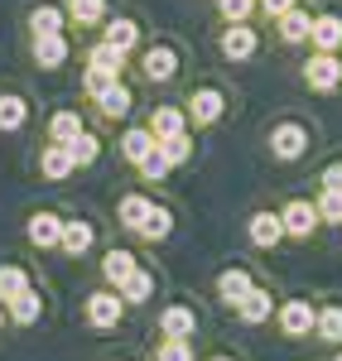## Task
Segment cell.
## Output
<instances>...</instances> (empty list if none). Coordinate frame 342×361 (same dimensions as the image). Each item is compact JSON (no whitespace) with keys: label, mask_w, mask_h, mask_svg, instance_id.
<instances>
[{"label":"cell","mask_w":342,"mask_h":361,"mask_svg":"<svg viewBox=\"0 0 342 361\" xmlns=\"http://www.w3.org/2000/svg\"><path fill=\"white\" fill-rule=\"evenodd\" d=\"M280 222H285V236H294V241H309L318 226V207L309 202V197H289L285 207H280Z\"/></svg>","instance_id":"4"},{"label":"cell","mask_w":342,"mask_h":361,"mask_svg":"<svg viewBox=\"0 0 342 361\" xmlns=\"http://www.w3.org/2000/svg\"><path fill=\"white\" fill-rule=\"evenodd\" d=\"M265 145H270V159L294 164V159L309 154V126H304V121H275L270 135H265Z\"/></svg>","instance_id":"1"},{"label":"cell","mask_w":342,"mask_h":361,"mask_svg":"<svg viewBox=\"0 0 342 361\" xmlns=\"http://www.w3.org/2000/svg\"><path fill=\"white\" fill-rule=\"evenodd\" d=\"M275 25H280V39H285V44H309V29H314V15L294 5V10H289V15H280Z\"/></svg>","instance_id":"29"},{"label":"cell","mask_w":342,"mask_h":361,"mask_svg":"<svg viewBox=\"0 0 342 361\" xmlns=\"http://www.w3.org/2000/svg\"><path fill=\"white\" fill-rule=\"evenodd\" d=\"M299 0H256V10L265 15V20H280V15H289Z\"/></svg>","instance_id":"41"},{"label":"cell","mask_w":342,"mask_h":361,"mask_svg":"<svg viewBox=\"0 0 342 361\" xmlns=\"http://www.w3.org/2000/svg\"><path fill=\"white\" fill-rule=\"evenodd\" d=\"M87 68H97V73H111V78H126V58L106 49V44H97L92 54H87Z\"/></svg>","instance_id":"33"},{"label":"cell","mask_w":342,"mask_h":361,"mask_svg":"<svg viewBox=\"0 0 342 361\" xmlns=\"http://www.w3.org/2000/svg\"><path fill=\"white\" fill-rule=\"evenodd\" d=\"M0 328H5V304H0Z\"/></svg>","instance_id":"43"},{"label":"cell","mask_w":342,"mask_h":361,"mask_svg":"<svg viewBox=\"0 0 342 361\" xmlns=\"http://www.w3.org/2000/svg\"><path fill=\"white\" fill-rule=\"evenodd\" d=\"M212 361H231V357H212Z\"/></svg>","instance_id":"44"},{"label":"cell","mask_w":342,"mask_h":361,"mask_svg":"<svg viewBox=\"0 0 342 361\" xmlns=\"http://www.w3.org/2000/svg\"><path fill=\"white\" fill-rule=\"evenodd\" d=\"M314 207H318V222H333V226H342V193H323L314 197Z\"/></svg>","instance_id":"38"},{"label":"cell","mask_w":342,"mask_h":361,"mask_svg":"<svg viewBox=\"0 0 342 361\" xmlns=\"http://www.w3.org/2000/svg\"><path fill=\"white\" fill-rule=\"evenodd\" d=\"M130 106H135V92L126 87V78H121V82H111L102 97H97V116H102V121H126V116H130Z\"/></svg>","instance_id":"15"},{"label":"cell","mask_w":342,"mask_h":361,"mask_svg":"<svg viewBox=\"0 0 342 361\" xmlns=\"http://www.w3.org/2000/svg\"><path fill=\"white\" fill-rule=\"evenodd\" d=\"M304 82H309V92H338L342 87V58L338 54H314L304 63Z\"/></svg>","instance_id":"6"},{"label":"cell","mask_w":342,"mask_h":361,"mask_svg":"<svg viewBox=\"0 0 342 361\" xmlns=\"http://www.w3.org/2000/svg\"><path fill=\"white\" fill-rule=\"evenodd\" d=\"M145 130L154 135V145H159V140H173V135H188V111H183V106H154V116H149Z\"/></svg>","instance_id":"16"},{"label":"cell","mask_w":342,"mask_h":361,"mask_svg":"<svg viewBox=\"0 0 342 361\" xmlns=\"http://www.w3.org/2000/svg\"><path fill=\"white\" fill-rule=\"evenodd\" d=\"M149 154H154V135H149L145 126H135V130L121 135V159H126V164H145Z\"/></svg>","instance_id":"26"},{"label":"cell","mask_w":342,"mask_h":361,"mask_svg":"<svg viewBox=\"0 0 342 361\" xmlns=\"http://www.w3.org/2000/svg\"><path fill=\"white\" fill-rule=\"evenodd\" d=\"M68 154H73V169H92L102 159V140L92 135V130H83L78 140H68Z\"/></svg>","instance_id":"31"},{"label":"cell","mask_w":342,"mask_h":361,"mask_svg":"<svg viewBox=\"0 0 342 361\" xmlns=\"http://www.w3.org/2000/svg\"><path fill=\"white\" fill-rule=\"evenodd\" d=\"M92 246H97V231H92V222H83V217H68V222H63V241H58V250H63V255H87Z\"/></svg>","instance_id":"19"},{"label":"cell","mask_w":342,"mask_h":361,"mask_svg":"<svg viewBox=\"0 0 342 361\" xmlns=\"http://www.w3.org/2000/svg\"><path fill=\"white\" fill-rule=\"evenodd\" d=\"M314 333L323 337V342H342V308H338V304L318 308V323H314Z\"/></svg>","instance_id":"36"},{"label":"cell","mask_w":342,"mask_h":361,"mask_svg":"<svg viewBox=\"0 0 342 361\" xmlns=\"http://www.w3.org/2000/svg\"><path fill=\"white\" fill-rule=\"evenodd\" d=\"M217 15H222L227 25H251V15H256V0H217Z\"/></svg>","instance_id":"37"},{"label":"cell","mask_w":342,"mask_h":361,"mask_svg":"<svg viewBox=\"0 0 342 361\" xmlns=\"http://www.w3.org/2000/svg\"><path fill=\"white\" fill-rule=\"evenodd\" d=\"M246 236H251V246L275 250L280 241H285V222H280V212H251V226H246Z\"/></svg>","instance_id":"14"},{"label":"cell","mask_w":342,"mask_h":361,"mask_svg":"<svg viewBox=\"0 0 342 361\" xmlns=\"http://www.w3.org/2000/svg\"><path fill=\"white\" fill-rule=\"evenodd\" d=\"M25 236H29V246H39V250H58V241H63V217L58 212H34Z\"/></svg>","instance_id":"11"},{"label":"cell","mask_w":342,"mask_h":361,"mask_svg":"<svg viewBox=\"0 0 342 361\" xmlns=\"http://www.w3.org/2000/svg\"><path fill=\"white\" fill-rule=\"evenodd\" d=\"M154 361H193V342H173V337H164V342L154 347Z\"/></svg>","instance_id":"39"},{"label":"cell","mask_w":342,"mask_h":361,"mask_svg":"<svg viewBox=\"0 0 342 361\" xmlns=\"http://www.w3.org/2000/svg\"><path fill=\"white\" fill-rule=\"evenodd\" d=\"M25 289H34V284H29V275L20 270V265H0V304L20 299Z\"/></svg>","instance_id":"32"},{"label":"cell","mask_w":342,"mask_h":361,"mask_svg":"<svg viewBox=\"0 0 342 361\" xmlns=\"http://www.w3.org/2000/svg\"><path fill=\"white\" fill-rule=\"evenodd\" d=\"M39 173H44L49 183H63V178H73L78 169H73V154H68V145H44V149H39Z\"/></svg>","instance_id":"18"},{"label":"cell","mask_w":342,"mask_h":361,"mask_svg":"<svg viewBox=\"0 0 342 361\" xmlns=\"http://www.w3.org/2000/svg\"><path fill=\"white\" fill-rule=\"evenodd\" d=\"M135 169H140V178H145V183H164V178H169V159H164L159 149H154V154H149L145 164H135Z\"/></svg>","instance_id":"40"},{"label":"cell","mask_w":342,"mask_h":361,"mask_svg":"<svg viewBox=\"0 0 342 361\" xmlns=\"http://www.w3.org/2000/svg\"><path fill=\"white\" fill-rule=\"evenodd\" d=\"M135 270H140V265H135V250H126V246H111L106 250V255H102V279H106V284H121V279L126 275H135Z\"/></svg>","instance_id":"24"},{"label":"cell","mask_w":342,"mask_h":361,"mask_svg":"<svg viewBox=\"0 0 342 361\" xmlns=\"http://www.w3.org/2000/svg\"><path fill=\"white\" fill-rule=\"evenodd\" d=\"M164 159H169V169H178V164H188L193 159V135H173V140H159L154 145Z\"/></svg>","instance_id":"34"},{"label":"cell","mask_w":342,"mask_h":361,"mask_svg":"<svg viewBox=\"0 0 342 361\" xmlns=\"http://www.w3.org/2000/svg\"><path fill=\"white\" fill-rule=\"evenodd\" d=\"M87 130V121L78 111H54L49 116V145H68V140H78Z\"/></svg>","instance_id":"28"},{"label":"cell","mask_w":342,"mask_h":361,"mask_svg":"<svg viewBox=\"0 0 342 361\" xmlns=\"http://www.w3.org/2000/svg\"><path fill=\"white\" fill-rule=\"evenodd\" d=\"M318 183H323L328 193H342V159H338V164H328V169H323V178H318Z\"/></svg>","instance_id":"42"},{"label":"cell","mask_w":342,"mask_h":361,"mask_svg":"<svg viewBox=\"0 0 342 361\" xmlns=\"http://www.w3.org/2000/svg\"><path fill=\"white\" fill-rule=\"evenodd\" d=\"M251 289H256V284H251V275H246L241 265H231V270H222V275H217V299H222V304H231V308L241 304Z\"/></svg>","instance_id":"22"},{"label":"cell","mask_w":342,"mask_h":361,"mask_svg":"<svg viewBox=\"0 0 342 361\" xmlns=\"http://www.w3.org/2000/svg\"><path fill=\"white\" fill-rule=\"evenodd\" d=\"M275 318H280V333L285 337H309L314 323H318V308L309 299H289V304L275 308Z\"/></svg>","instance_id":"7"},{"label":"cell","mask_w":342,"mask_h":361,"mask_svg":"<svg viewBox=\"0 0 342 361\" xmlns=\"http://www.w3.org/2000/svg\"><path fill=\"white\" fill-rule=\"evenodd\" d=\"M159 333L173 337V342H193V333H198V313L183 304H169L164 313H159Z\"/></svg>","instance_id":"12"},{"label":"cell","mask_w":342,"mask_h":361,"mask_svg":"<svg viewBox=\"0 0 342 361\" xmlns=\"http://www.w3.org/2000/svg\"><path fill=\"white\" fill-rule=\"evenodd\" d=\"M183 111H188V130H207V126H217L227 116V97L217 87H193L183 97Z\"/></svg>","instance_id":"2"},{"label":"cell","mask_w":342,"mask_h":361,"mask_svg":"<svg viewBox=\"0 0 342 361\" xmlns=\"http://www.w3.org/2000/svg\"><path fill=\"white\" fill-rule=\"evenodd\" d=\"M217 49H222V58H231V63L256 58V49H260L256 25H227V29H222V39H217Z\"/></svg>","instance_id":"8"},{"label":"cell","mask_w":342,"mask_h":361,"mask_svg":"<svg viewBox=\"0 0 342 361\" xmlns=\"http://www.w3.org/2000/svg\"><path fill=\"white\" fill-rule=\"evenodd\" d=\"M5 318L20 323V328H34V323L44 318V299H39V289H25L20 299H10V304H5Z\"/></svg>","instance_id":"23"},{"label":"cell","mask_w":342,"mask_h":361,"mask_svg":"<svg viewBox=\"0 0 342 361\" xmlns=\"http://www.w3.org/2000/svg\"><path fill=\"white\" fill-rule=\"evenodd\" d=\"M29 126V102L20 92H0V130L5 135H20Z\"/></svg>","instance_id":"21"},{"label":"cell","mask_w":342,"mask_h":361,"mask_svg":"<svg viewBox=\"0 0 342 361\" xmlns=\"http://www.w3.org/2000/svg\"><path fill=\"white\" fill-rule=\"evenodd\" d=\"M149 212H154V197L149 193H126L116 202V222L126 226V231H135V236H140V226L149 222Z\"/></svg>","instance_id":"13"},{"label":"cell","mask_w":342,"mask_h":361,"mask_svg":"<svg viewBox=\"0 0 342 361\" xmlns=\"http://www.w3.org/2000/svg\"><path fill=\"white\" fill-rule=\"evenodd\" d=\"M333 361H342V352H338V357H333Z\"/></svg>","instance_id":"45"},{"label":"cell","mask_w":342,"mask_h":361,"mask_svg":"<svg viewBox=\"0 0 342 361\" xmlns=\"http://www.w3.org/2000/svg\"><path fill=\"white\" fill-rule=\"evenodd\" d=\"M29 34H34V39H39V34H68L63 5H34V10H29Z\"/></svg>","instance_id":"25"},{"label":"cell","mask_w":342,"mask_h":361,"mask_svg":"<svg viewBox=\"0 0 342 361\" xmlns=\"http://www.w3.org/2000/svg\"><path fill=\"white\" fill-rule=\"evenodd\" d=\"M169 231H173V212L154 202V212H149V222L140 226V236L145 241H169Z\"/></svg>","instance_id":"35"},{"label":"cell","mask_w":342,"mask_h":361,"mask_svg":"<svg viewBox=\"0 0 342 361\" xmlns=\"http://www.w3.org/2000/svg\"><path fill=\"white\" fill-rule=\"evenodd\" d=\"M34 63L44 68V73H58L63 63H68V54H73V44H68V34H39L34 44Z\"/></svg>","instance_id":"10"},{"label":"cell","mask_w":342,"mask_h":361,"mask_svg":"<svg viewBox=\"0 0 342 361\" xmlns=\"http://www.w3.org/2000/svg\"><path fill=\"white\" fill-rule=\"evenodd\" d=\"M309 44H314V54H338L342 49V20L338 15H314Z\"/></svg>","instance_id":"20"},{"label":"cell","mask_w":342,"mask_h":361,"mask_svg":"<svg viewBox=\"0 0 342 361\" xmlns=\"http://www.w3.org/2000/svg\"><path fill=\"white\" fill-rule=\"evenodd\" d=\"M83 313H87V323H92V328H102V333H106V328H116V323L126 318V299H121L116 289H97V294H87Z\"/></svg>","instance_id":"5"},{"label":"cell","mask_w":342,"mask_h":361,"mask_svg":"<svg viewBox=\"0 0 342 361\" xmlns=\"http://www.w3.org/2000/svg\"><path fill=\"white\" fill-rule=\"evenodd\" d=\"M63 15H68V25H78V29H102L111 20V5L106 0H68Z\"/></svg>","instance_id":"17"},{"label":"cell","mask_w":342,"mask_h":361,"mask_svg":"<svg viewBox=\"0 0 342 361\" xmlns=\"http://www.w3.org/2000/svg\"><path fill=\"white\" fill-rule=\"evenodd\" d=\"M116 294H121L126 304H145V299L154 294V275H149V270H135V275H126L116 284Z\"/></svg>","instance_id":"30"},{"label":"cell","mask_w":342,"mask_h":361,"mask_svg":"<svg viewBox=\"0 0 342 361\" xmlns=\"http://www.w3.org/2000/svg\"><path fill=\"white\" fill-rule=\"evenodd\" d=\"M270 313H275V299H270V289H251V294L236 304V318H241V323H251V328H256V323H265Z\"/></svg>","instance_id":"27"},{"label":"cell","mask_w":342,"mask_h":361,"mask_svg":"<svg viewBox=\"0 0 342 361\" xmlns=\"http://www.w3.org/2000/svg\"><path fill=\"white\" fill-rule=\"evenodd\" d=\"M140 78L149 87H164L178 78V54H173L169 44H145L140 49Z\"/></svg>","instance_id":"3"},{"label":"cell","mask_w":342,"mask_h":361,"mask_svg":"<svg viewBox=\"0 0 342 361\" xmlns=\"http://www.w3.org/2000/svg\"><path fill=\"white\" fill-rule=\"evenodd\" d=\"M102 44H106V49H116L121 58L140 54V25H135L130 15H116V20H106V25H102Z\"/></svg>","instance_id":"9"}]
</instances>
